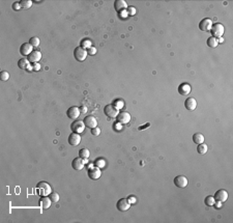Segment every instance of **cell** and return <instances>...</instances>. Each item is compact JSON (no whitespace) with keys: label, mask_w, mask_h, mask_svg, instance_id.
<instances>
[{"label":"cell","mask_w":233,"mask_h":223,"mask_svg":"<svg viewBox=\"0 0 233 223\" xmlns=\"http://www.w3.org/2000/svg\"><path fill=\"white\" fill-rule=\"evenodd\" d=\"M210 32H212V37L218 39V37H221L222 35L224 34L225 32V28L224 26L222 25L221 23H216L215 25L212 26V29H210Z\"/></svg>","instance_id":"1"},{"label":"cell","mask_w":233,"mask_h":223,"mask_svg":"<svg viewBox=\"0 0 233 223\" xmlns=\"http://www.w3.org/2000/svg\"><path fill=\"white\" fill-rule=\"evenodd\" d=\"M104 113H105L106 116H108V117L110 118H115L117 117V115H118L119 111L117 108H115L113 105H106L105 108H104Z\"/></svg>","instance_id":"2"},{"label":"cell","mask_w":233,"mask_h":223,"mask_svg":"<svg viewBox=\"0 0 233 223\" xmlns=\"http://www.w3.org/2000/svg\"><path fill=\"white\" fill-rule=\"evenodd\" d=\"M87 50H85V49H83L82 47H77L75 49V51H74V57L76 58V60L78 61H84L85 59H86L87 57Z\"/></svg>","instance_id":"3"},{"label":"cell","mask_w":233,"mask_h":223,"mask_svg":"<svg viewBox=\"0 0 233 223\" xmlns=\"http://www.w3.org/2000/svg\"><path fill=\"white\" fill-rule=\"evenodd\" d=\"M131 206L132 203L128 201V198H121L116 203V208L119 212H127L131 208Z\"/></svg>","instance_id":"4"},{"label":"cell","mask_w":233,"mask_h":223,"mask_svg":"<svg viewBox=\"0 0 233 223\" xmlns=\"http://www.w3.org/2000/svg\"><path fill=\"white\" fill-rule=\"evenodd\" d=\"M85 124L84 121H74L73 124L71 125V129H72V131L74 133H78V134H80V133H82L85 130Z\"/></svg>","instance_id":"5"},{"label":"cell","mask_w":233,"mask_h":223,"mask_svg":"<svg viewBox=\"0 0 233 223\" xmlns=\"http://www.w3.org/2000/svg\"><path fill=\"white\" fill-rule=\"evenodd\" d=\"M80 109H79V107H76V106H72V107H70L67 111V115L68 118L73 119V121H76L77 118L80 116Z\"/></svg>","instance_id":"6"},{"label":"cell","mask_w":233,"mask_h":223,"mask_svg":"<svg viewBox=\"0 0 233 223\" xmlns=\"http://www.w3.org/2000/svg\"><path fill=\"white\" fill-rule=\"evenodd\" d=\"M212 25H213L212 21L210 20L209 18H205V19H203V20H202L201 22L199 23V28H200V30L206 32V31H210V29H212Z\"/></svg>","instance_id":"7"},{"label":"cell","mask_w":233,"mask_h":223,"mask_svg":"<svg viewBox=\"0 0 233 223\" xmlns=\"http://www.w3.org/2000/svg\"><path fill=\"white\" fill-rule=\"evenodd\" d=\"M174 184L178 188H185L189 184V181L185 175H177L174 179Z\"/></svg>","instance_id":"8"},{"label":"cell","mask_w":233,"mask_h":223,"mask_svg":"<svg viewBox=\"0 0 233 223\" xmlns=\"http://www.w3.org/2000/svg\"><path fill=\"white\" fill-rule=\"evenodd\" d=\"M36 188L38 189V190H43V192H42V195H44V196H47V195H50L51 194V191H52V189H51V186L49 185L48 183H46V182H40V183H38L37 184V186H36Z\"/></svg>","instance_id":"9"},{"label":"cell","mask_w":233,"mask_h":223,"mask_svg":"<svg viewBox=\"0 0 233 223\" xmlns=\"http://www.w3.org/2000/svg\"><path fill=\"white\" fill-rule=\"evenodd\" d=\"M215 199L216 201H220V202H225L227 199H228V192L224 189H221V190H218L215 194Z\"/></svg>","instance_id":"10"},{"label":"cell","mask_w":233,"mask_h":223,"mask_svg":"<svg viewBox=\"0 0 233 223\" xmlns=\"http://www.w3.org/2000/svg\"><path fill=\"white\" fill-rule=\"evenodd\" d=\"M85 126H86L87 128H89V129H93V128L97 127V118L94 117V116L92 115H87L86 117H85L83 119Z\"/></svg>","instance_id":"11"},{"label":"cell","mask_w":233,"mask_h":223,"mask_svg":"<svg viewBox=\"0 0 233 223\" xmlns=\"http://www.w3.org/2000/svg\"><path fill=\"white\" fill-rule=\"evenodd\" d=\"M101 175H102V170H101V168H98V167H91V168H89V170H88V176H89V179H98L101 178Z\"/></svg>","instance_id":"12"},{"label":"cell","mask_w":233,"mask_h":223,"mask_svg":"<svg viewBox=\"0 0 233 223\" xmlns=\"http://www.w3.org/2000/svg\"><path fill=\"white\" fill-rule=\"evenodd\" d=\"M68 143L73 146H78L81 143V136L78 133H72L68 136Z\"/></svg>","instance_id":"13"},{"label":"cell","mask_w":233,"mask_h":223,"mask_svg":"<svg viewBox=\"0 0 233 223\" xmlns=\"http://www.w3.org/2000/svg\"><path fill=\"white\" fill-rule=\"evenodd\" d=\"M33 46H31L29 43H24L23 45L20 47V53L22 54L23 56H27L28 57L30 54L33 52Z\"/></svg>","instance_id":"14"},{"label":"cell","mask_w":233,"mask_h":223,"mask_svg":"<svg viewBox=\"0 0 233 223\" xmlns=\"http://www.w3.org/2000/svg\"><path fill=\"white\" fill-rule=\"evenodd\" d=\"M117 121L119 124H122V125H125V124H128L131 121V114L128 112H119L118 115H117Z\"/></svg>","instance_id":"15"},{"label":"cell","mask_w":233,"mask_h":223,"mask_svg":"<svg viewBox=\"0 0 233 223\" xmlns=\"http://www.w3.org/2000/svg\"><path fill=\"white\" fill-rule=\"evenodd\" d=\"M72 166L75 170H82L85 167V162L82 158H75L72 162Z\"/></svg>","instance_id":"16"},{"label":"cell","mask_w":233,"mask_h":223,"mask_svg":"<svg viewBox=\"0 0 233 223\" xmlns=\"http://www.w3.org/2000/svg\"><path fill=\"white\" fill-rule=\"evenodd\" d=\"M192 90V87L189 83H181L179 86H178V92L181 96H188L190 94V92Z\"/></svg>","instance_id":"17"},{"label":"cell","mask_w":233,"mask_h":223,"mask_svg":"<svg viewBox=\"0 0 233 223\" xmlns=\"http://www.w3.org/2000/svg\"><path fill=\"white\" fill-rule=\"evenodd\" d=\"M185 107L188 109L189 111H193L196 109L197 107V101L194 99V98H188L185 101Z\"/></svg>","instance_id":"18"},{"label":"cell","mask_w":233,"mask_h":223,"mask_svg":"<svg viewBox=\"0 0 233 223\" xmlns=\"http://www.w3.org/2000/svg\"><path fill=\"white\" fill-rule=\"evenodd\" d=\"M128 7V3L124 1V0H116L114 2V9L117 13L122 12Z\"/></svg>","instance_id":"19"},{"label":"cell","mask_w":233,"mask_h":223,"mask_svg":"<svg viewBox=\"0 0 233 223\" xmlns=\"http://www.w3.org/2000/svg\"><path fill=\"white\" fill-rule=\"evenodd\" d=\"M27 58L30 61V63H35V62H38L42 59V54H40V51H33Z\"/></svg>","instance_id":"20"},{"label":"cell","mask_w":233,"mask_h":223,"mask_svg":"<svg viewBox=\"0 0 233 223\" xmlns=\"http://www.w3.org/2000/svg\"><path fill=\"white\" fill-rule=\"evenodd\" d=\"M51 202L52 201L50 199V197H47V196H43L40 200V206H42L44 210H48V209L51 206Z\"/></svg>","instance_id":"21"},{"label":"cell","mask_w":233,"mask_h":223,"mask_svg":"<svg viewBox=\"0 0 233 223\" xmlns=\"http://www.w3.org/2000/svg\"><path fill=\"white\" fill-rule=\"evenodd\" d=\"M18 67L21 70H27L30 67V61L28 60V58H21L18 61Z\"/></svg>","instance_id":"22"},{"label":"cell","mask_w":233,"mask_h":223,"mask_svg":"<svg viewBox=\"0 0 233 223\" xmlns=\"http://www.w3.org/2000/svg\"><path fill=\"white\" fill-rule=\"evenodd\" d=\"M193 141L196 144H201V143L204 142V136L201 133H196V134L193 135Z\"/></svg>","instance_id":"23"},{"label":"cell","mask_w":233,"mask_h":223,"mask_svg":"<svg viewBox=\"0 0 233 223\" xmlns=\"http://www.w3.org/2000/svg\"><path fill=\"white\" fill-rule=\"evenodd\" d=\"M207 45L209 46L210 48H216L219 45V40L213 37H210L209 39L207 40Z\"/></svg>","instance_id":"24"},{"label":"cell","mask_w":233,"mask_h":223,"mask_svg":"<svg viewBox=\"0 0 233 223\" xmlns=\"http://www.w3.org/2000/svg\"><path fill=\"white\" fill-rule=\"evenodd\" d=\"M90 156V152L88 148H81L79 151V157L82 159H88Z\"/></svg>","instance_id":"25"},{"label":"cell","mask_w":233,"mask_h":223,"mask_svg":"<svg viewBox=\"0 0 233 223\" xmlns=\"http://www.w3.org/2000/svg\"><path fill=\"white\" fill-rule=\"evenodd\" d=\"M208 151V146L205 144V143H201V144H198L197 146V152L201 155H205Z\"/></svg>","instance_id":"26"},{"label":"cell","mask_w":233,"mask_h":223,"mask_svg":"<svg viewBox=\"0 0 233 223\" xmlns=\"http://www.w3.org/2000/svg\"><path fill=\"white\" fill-rule=\"evenodd\" d=\"M33 2L31 0H21L20 1V5H21V9H24V10H27L29 7H31V5Z\"/></svg>","instance_id":"27"},{"label":"cell","mask_w":233,"mask_h":223,"mask_svg":"<svg viewBox=\"0 0 233 223\" xmlns=\"http://www.w3.org/2000/svg\"><path fill=\"white\" fill-rule=\"evenodd\" d=\"M49 197H50V199L53 203H56V202H58L59 201V194L58 193H56V192H52L51 194L49 195Z\"/></svg>","instance_id":"28"},{"label":"cell","mask_w":233,"mask_h":223,"mask_svg":"<svg viewBox=\"0 0 233 223\" xmlns=\"http://www.w3.org/2000/svg\"><path fill=\"white\" fill-rule=\"evenodd\" d=\"M204 202H205V205H206V206H212L215 205L216 199H215V197H213V196H207L206 198H205Z\"/></svg>","instance_id":"29"},{"label":"cell","mask_w":233,"mask_h":223,"mask_svg":"<svg viewBox=\"0 0 233 223\" xmlns=\"http://www.w3.org/2000/svg\"><path fill=\"white\" fill-rule=\"evenodd\" d=\"M40 39H38L37 37H31V39H30V40H29V44L31 45V46H33V47H37V46H40Z\"/></svg>","instance_id":"30"},{"label":"cell","mask_w":233,"mask_h":223,"mask_svg":"<svg viewBox=\"0 0 233 223\" xmlns=\"http://www.w3.org/2000/svg\"><path fill=\"white\" fill-rule=\"evenodd\" d=\"M81 47L86 50V49H89L90 47H92V44L89 40H83L81 42Z\"/></svg>","instance_id":"31"},{"label":"cell","mask_w":233,"mask_h":223,"mask_svg":"<svg viewBox=\"0 0 233 223\" xmlns=\"http://www.w3.org/2000/svg\"><path fill=\"white\" fill-rule=\"evenodd\" d=\"M0 79L2 81H7L10 79V73L6 72V71H2L1 74H0Z\"/></svg>","instance_id":"32"},{"label":"cell","mask_w":233,"mask_h":223,"mask_svg":"<svg viewBox=\"0 0 233 223\" xmlns=\"http://www.w3.org/2000/svg\"><path fill=\"white\" fill-rule=\"evenodd\" d=\"M94 164H95V166H97V167L102 168V167L105 166L106 163H105V160H104V159H97V161L94 162Z\"/></svg>","instance_id":"33"},{"label":"cell","mask_w":233,"mask_h":223,"mask_svg":"<svg viewBox=\"0 0 233 223\" xmlns=\"http://www.w3.org/2000/svg\"><path fill=\"white\" fill-rule=\"evenodd\" d=\"M30 69H31L32 71H34V72H38V71L40 70V64L38 63V62H35V63H31V67H30Z\"/></svg>","instance_id":"34"},{"label":"cell","mask_w":233,"mask_h":223,"mask_svg":"<svg viewBox=\"0 0 233 223\" xmlns=\"http://www.w3.org/2000/svg\"><path fill=\"white\" fill-rule=\"evenodd\" d=\"M123 104H124V103H123L121 100H118V101H115L113 106L115 108H117V109H120V108L123 107Z\"/></svg>","instance_id":"35"},{"label":"cell","mask_w":233,"mask_h":223,"mask_svg":"<svg viewBox=\"0 0 233 223\" xmlns=\"http://www.w3.org/2000/svg\"><path fill=\"white\" fill-rule=\"evenodd\" d=\"M91 134H92V136H95V137H97V136L101 134V129L97 127L93 128V129H91Z\"/></svg>","instance_id":"36"},{"label":"cell","mask_w":233,"mask_h":223,"mask_svg":"<svg viewBox=\"0 0 233 223\" xmlns=\"http://www.w3.org/2000/svg\"><path fill=\"white\" fill-rule=\"evenodd\" d=\"M97 48H94V47H90L89 49H87V54L88 55H95L97 54Z\"/></svg>","instance_id":"37"},{"label":"cell","mask_w":233,"mask_h":223,"mask_svg":"<svg viewBox=\"0 0 233 223\" xmlns=\"http://www.w3.org/2000/svg\"><path fill=\"white\" fill-rule=\"evenodd\" d=\"M128 15L130 16H134V15H136V9L135 7H133V6H130L128 9V12H127Z\"/></svg>","instance_id":"38"},{"label":"cell","mask_w":233,"mask_h":223,"mask_svg":"<svg viewBox=\"0 0 233 223\" xmlns=\"http://www.w3.org/2000/svg\"><path fill=\"white\" fill-rule=\"evenodd\" d=\"M13 10H19L21 9V5H20V2H15V3L13 4Z\"/></svg>","instance_id":"39"},{"label":"cell","mask_w":233,"mask_h":223,"mask_svg":"<svg viewBox=\"0 0 233 223\" xmlns=\"http://www.w3.org/2000/svg\"><path fill=\"white\" fill-rule=\"evenodd\" d=\"M128 201H130V202L132 203V205H133V203H135L136 201H137V199H136L135 196H130V197L128 198Z\"/></svg>","instance_id":"40"},{"label":"cell","mask_w":233,"mask_h":223,"mask_svg":"<svg viewBox=\"0 0 233 223\" xmlns=\"http://www.w3.org/2000/svg\"><path fill=\"white\" fill-rule=\"evenodd\" d=\"M79 109H80V112L81 113H86L87 112V107H86V106H81Z\"/></svg>","instance_id":"41"},{"label":"cell","mask_w":233,"mask_h":223,"mask_svg":"<svg viewBox=\"0 0 233 223\" xmlns=\"http://www.w3.org/2000/svg\"><path fill=\"white\" fill-rule=\"evenodd\" d=\"M114 128H115V130H120V129H121V127H120V125H119V123H118V124H116V125H115V126H114Z\"/></svg>","instance_id":"42"},{"label":"cell","mask_w":233,"mask_h":223,"mask_svg":"<svg viewBox=\"0 0 233 223\" xmlns=\"http://www.w3.org/2000/svg\"><path fill=\"white\" fill-rule=\"evenodd\" d=\"M213 206H216V208H221V202H220V201H218V202H215V205H213Z\"/></svg>","instance_id":"43"}]
</instances>
